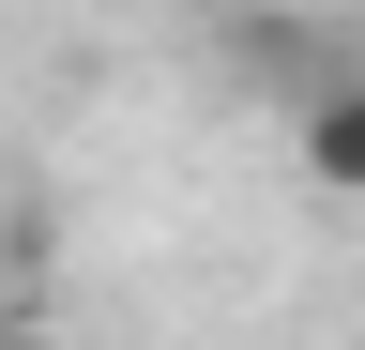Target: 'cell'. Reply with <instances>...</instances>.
Segmentation results:
<instances>
[{
    "label": "cell",
    "mask_w": 365,
    "mask_h": 350,
    "mask_svg": "<svg viewBox=\"0 0 365 350\" xmlns=\"http://www.w3.org/2000/svg\"><path fill=\"white\" fill-rule=\"evenodd\" d=\"M304 183H335V198H365V76H335V92L304 107Z\"/></svg>",
    "instance_id": "cell-1"
},
{
    "label": "cell",
    "mask_w": 365,
    "mask_h": 350,
    "mask_svg": "<svg viewBox=\"0 0 365 350\" xmlns=\"http://www.w3.org/2000/svg\"><path fill=\"white\" fill-rule=\"evenodd\" d=\"M0 350H46V335H31V320H0Z\"/></svg>",
    "instance_id": "cell-2"
}]
</instances>
